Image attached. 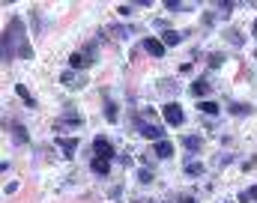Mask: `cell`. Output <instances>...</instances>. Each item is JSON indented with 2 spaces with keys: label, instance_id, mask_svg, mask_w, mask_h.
I'll use <instances>...</instances> for the list:
<instances>
[{
  "label": "cell",
  "instance_id": "6da1fadb",
  "mask_svg": "<svg viewBox=\"0 0 257 203\" xmlns=\"http://www.w3.org/2000/svg\"><path fill=\"white\" fill-rule=\"evenodd\" d=\"M12 45H18V54H21V57H33V48L27 45V39H24V24H21V18H12L9 27H6V33H3V60H12V57H15V54H12Z\"/></svg>",
  "mask_w": 257,
  "mask_h": 203
},
{
  "label": "cell",
  "instance_id": "7a4b0ae2",
  "mask_svg": "<svg viewBox=\"0 0 257 203\" xmlns=\"http://www.w3.org/2000/svg\"><path fill=\"white\" fill-rule=\"evenodd\" d=\"M162 116H165V123L168 126H182V119H186V114H182V108L176 102H168L162 108Z\"/></svg>",
  "mask_w": 257,
  "mask_h": 203
},
{
  "label": "cell",
  "instance_id": "3957f363",
  "mask_svg": "<svg viewBox=\"0 0 257 203\" xmlns=\"http://www.w3.org/2000/svg\"><path fill=\"white\" fill-rule=\"evenodd\" d=\"M96 63V51H75L69 54V69H87Z\"/></svg>",
  "mask_w": 257,
  "mask_h": 203
},
{
  "label": "cell",
  "instance_id": "277c9868",
  "mask_svg": "<svg viewBox=\"0 0 257 203\" xmlns=\"http://www.w3.org/2000/svg\"><path fill=\"white\" fill-rule=\"evenodd\" d=\"M93 158H105V161H111V158H117V149L108 144L105 138H96V141H93Z\"/></svg>",
  "mask_w": 257,
  "mask_h": 203
},
{
  "label": "cell",
  "instance_id": "5b68a950",
  "mask_svg": "<svg viewBox=\"0 0 257 203\" xmlns=\"http://www.w3.org/2000/svg\"><path fill=\"white\" fill-rule=\"evenodd\" d=\"M138 132L146 138V141H162L165 138V129L162 126H153V123H143V119H138Z\"/></svg>",
  "mask_w": 257,
  "mask_h": 203
},
{
  "label": "cell",
  "instance_id": "8992f818",
  "mask_svg": "<svg viewBox=\"0 0 257 203\" xmlns=\"http://www.w3.org/2000/svg\"><path fill=\"white\" fill-rule=\"evenodd\" d=\"M57 146H60L63 155L69 158V155H75V149H78V138H57Z\"/></svg>",
  "mask_w": 257,
  "mask_h": 203
},
{
  "label": "cell",
  "instance_id": "52a82bcc",
  "mask_svg": "<svg viewBox=\"0 0 257 203\" xmlns=\"http://www.w3.org/2000/svg\"><path fill=\"white\" fill-rule=\"evenodd\" d=\"M182 39H186V33H176V30H165V36H162V45L165 48H173V45H179Z\"/></svg>",
  "mask_w": 257,
  "mask_h": 203
},
{
  "label": "cell",
  "instance_id": "ba28073f",
  "mask_svg": "<svg viewBox=\"0 0 257 203\" xmlns=\"http://www.w3.org/2000/svg\"><path fill=\"white\" fill-rule=\"evenodd\" d=\"M153 152H156L159 158H173V144H171V141H156Z\"/></svg>",
  "mask_w": 257,
  "mask_h": 203
},
{
  "label": "cell",
  "instance_id": "9c48e42d",
  "mask_svg": "<svg viewBox=\"0 0 257 203\" xmlns=\"http://www.w3.org/2000/svg\"><path fill=\"white\" fill-rule=\"evenodd\" d=\"M143 48H146V54H153V57H162L165 54L162 39H143Z\"/></svg>",
  "mask_w": 257,
  "mask_h": 203
},
{
  "label": "cell",
  "instance_id": "30bf717a",
  "mask_svg": "<svg viewBox=\"0 0 257 203\" xmlns=\"http://www.w3.org/2000/svg\"><path fill=\"white\" fill-rule=\"evenodd\" d=\"M90 168H93V174L108 176V171H111V161H105V158H93V161H90Z\"/></svg>",
  "mask_w": 257,
  "mask_h": 203
},
{
  "label": "cell",
  "instance_id": "8fae6325",
  "mask_svg": "<svg viewBox=\"0 0 257 203\" xmlns=\"http://www.w3.org/2000/svg\"><path fill=\"white\" fill-rule=\"evenodd\" d=\"M15 93H18V99H21V102H24L27 108H36V99L30 96V90H27L24 84H18V87H15Z\"/></svg>",
  "mask_w": 257,
  "mask_h": 203
},
{
  "label": "cell",
  "instance_id": "7c38bea8",
  "mask_svg": "<svg viewBox=\"0 0 257 203\" xmlns=\"http://www.w3.org/2000/svg\"><path fill=\"white\" fill-rule=\"evenodd\" d=\"M182 146H186V149H192V152H198V149L203 146V141H200L198 135H186V138H182Z\"/></svg>",
  "mask_w": 257,
  "mask_h": 203
},
{
  "label": "cell",
  "instance_id": "4fadbf2b",
  "mask_svg": "<svg viewBox=\"0 0 257 203\" xmlns=\"http://www.w3.org/2000/svg\"><path fill=\"white\" fill-rule=\"evenodd\" d=\"M12 138H15V144H27V141H30V135H27V129H24L21 123L12 126Z\"/></svg>",
  "mask_w": 257,
  "mask_h": 203
},
{
  "label": "cell",
  "instance_id": "5bb4252c",
  "mask_svg": "<svg viewBox=\"0 0 257 203\" xmlns=\"http://www.w3.org/2000/svg\"><path fill=\"white\" fill-rule=\"evenodd\" d=\"M165 9H168V12H189V9H192V3H179V0H168V3H165Z\"/></svg>",
  "mask_w": 257,
  "mask_h": 203
},
{
  "label": "cell",
  "instance_id": "9a60e30c",
  "mask_svg": "<svg viewBox=\"0 0 257 203\" xmlns=\"http://www.w3.org/2000/svg\"><path fill=\"white\" fill-rule=\"evenodd\" d=\"M117 105L114 102H105V119H108V123H117Z\"/></svg>",
  "mask_w": 257,
  "mask_h": 203
},
{
  "label": "cell",
  "instance_id": "2e32d148",
  "mask_svg": "<svg viewBox=\"0 0 257 203\" xmlns=\"http://www.w3.org/2000/svg\"><path fill=\"white\" fill-rule=\"evenodd\" d=\"M206 90H209V84H206L203 78H200V81H195V84H192V96H198V99H200V96H206Z\"/></svg>",
  "mask_w": 257,
  "mask_h": 203
},
{
  "label": "cell",
  "instance_id": "e0dca14e",
  "mask_svg": "<svg viewBox=\"0 0 257 203\" xmlns=\"http://www.w3.org/2000/svg\"><path fill=\"white\" fill-rule=\"evenodd\" d=\"M60 84H84V78H75V72L69 69V72L60 75Z\"/></svg>",
  "mask_w": 257,
  "mask_h": 203
},
{
  "label": "cell",
  "instance_id": "ac0fdd59",
  "mask_svg": "<svg viewBox=\"0 0 257 203\" xmlns=\"http://www.w3.org/2000/svg\"><path fill=\"white\" fill-rule=\"evenodd\" d=\"M186 174H189V176H200V174H203V165H200V161H189Z\"/></svg>",
  "mask_w": 257,
  "mask_h": 203
},
{
  "label": "cell",
  "instance_id": "d6986e66",
  "mask_svg": "<svg viewBox=\"0 0 257 203\" xmlns=\"http://www.w3.org/2000/svg\"><path fill=\"white\" fill-rule=\"evenodd\" d=\"M198 111H203V114H212V116H215V114H218V105H215V102H200V105H198Z\"/></svg>",
  "mask_w": 257,
  "mask_h": 203
},
{
  "label": "cell",
  "instance_id": "ffe728a7",
  "mask_svg": "<svg viewBox=\"0 0 257 203\" xmlns=\"http://www.w3.org/2000/svg\"><path fill=\"white\" fill-rule=\"evenodd\" d=\"M138 182H141V185H150V182H153V174H150V171H138Z\"/></svg>",
  "mask_w": 257,
  "mask_h": 203
},
{
  "label": "cell",
  "instance_id": "44dd1931",
  "mask_svg": "<svg viewBox=\"0 0 257 203\" xmlns=\"http://www.w3.org/2000/svg\"><path fill=\"white\" fill-rule=\"evenodd\" d=\"M248 111H251L248 105H239V102H233V105H230V114H248Z\"/></svg>",
  "mask_w": 257,
  "mask_h": 203
},
{
  "label": "cell",
  "instance_id": "7402d4cb",
  "mask_svg": "<svg viewBox=\"0 0 257 203\" xmlns=\"http://www.w3.org/2000/svg\"><path fill=\"white\" fill-rule=\"evenodd\" d=\"M222 60H225V54H212V57H209V66L218 69V66H222Z\"/></svg>",
  "mask_w": 257,
  "mask_h": 203
},
{
  "label": "cell",
  "instance_id": "603a6c76",
  "mask_svg": "<svg viewBox=\"0 0 257 203\" xmlns=\"http://www.w3.org/2000/svg\"><path fill=\"white\" fill-rule=\"evenodd\" d=\"M108 33L117 36V39H123V36H126V30H123V27H108Z\"/></svg>",
  "mask_w": 257,
  "mask_h": 203
},
{
  "label": "cell",
  "instance_id": "cb8c5ba5",
  "mask_svg": "<svg viewBox=\"0 0 257 203\" xmlns=\"http://www.w3.org/2000/svg\"><path fill=\"white\" fill-rule=\"evenodd\" d=\"M228 39H230L233 45H242V36H239V33H228Z\"/></svg>",
  "mask_w": 257,
  "mask_h": 203
},
{
  "label": "cell",
  "instance_id": "d4e9b609",
  "mask_svg": "<svg viewBox=\"0 0 257 203\" xmlns=\"http://www.w3.org/2000/svg\"><path fill=\"white\" fill-rule=\"evenodd\" d=\"M179 203H198V200H195L192 194H186V197H179Z\"/></svg>",
  "mask_w": 257,
  "mask_h": 203
},
{
  "label": "cell",
  "instance_id": "484cf974",
  "mask_svg": "<svg viewBox=\"0 0 257 203\" xmlns=\"http://www.w3.org/2000/svg\"><path fill=\"white\" fill-rule=\"evenodd\" d=\"M248 197H251V200H257V185H251V191H248Z\"/></svg>",
  "mask_w": 257,
  "mask_h": 203
},
{
  "label": "cell",
  "instance_id": "4316f807",
  "mask_svg": "<svg viewBox=\"0 0 257 203\" xmlns=\"http://www.w3.org/2000/svg\"><path fill=\"white\" fill-rule=\"evenodd\" d=\"M251 30H254V36H257V21H254V24H251Z\"/></svg>",
  "mask_w": 257,
  "mask_h": 203
},
{
  "label": "cell",
  "instance_id": "83f0119b",
  "mask_svg": "<svg viewBox=\"0 0 257 203\" xmlns=\"http://www.w3.org/2000/svg\"><path fill=\"white\" fill-rule=\"evenodd\" d=\"M135 203H150V200H135Z\"/></svg>",
  "mask_w": 257,
  "mask_h": 203
},
{
  "label": "cell",
  "instance_id": "f1b7e54d",
  "mask_svg": "<svg viewBox=\"0 0 257 203\" xmlns=\"http://www.w3.org/2000/svg\"><path fill=\"white\" fill-rule=\"evenodd\" d=\"M254 57H257V54H254Z\"/></svg>",
  "mask_w": 257,
  "mask_h": 203
}]
</instances>
